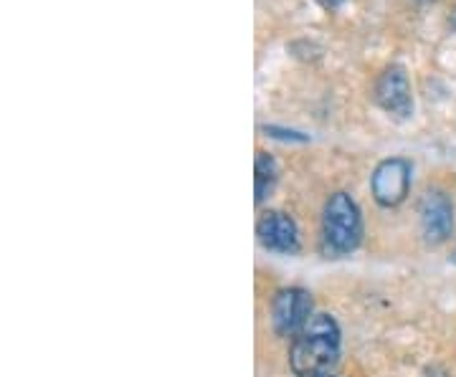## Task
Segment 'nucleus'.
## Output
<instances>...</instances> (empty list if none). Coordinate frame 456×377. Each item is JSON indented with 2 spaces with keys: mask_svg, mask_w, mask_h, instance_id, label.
<instances>
[{
  "mask_svg": "<svg viewBox=\"0 0 456 377\" xmlns=\"http://www.w3.org/2000/svg\"><path fill=\"white\" fill-rule=\"evenodd\" d=\"M362 238V218L355 200L347 193L330 196L322 211V241L335 256H345L360 246Z\"/></svg>",
  "mask_w": 456,
  "mask_h": 377,
  "instance_id": "obj_2",
  "label": "nucleus"
},
{
  "mask_svg": "<svg viewBox=\"0 0 456 377\" xmlns=\"http://www.w3.org/2000/svg\"><path fill=\"white\" fill-rule=\"evenodd\" d=\"M256 238L266 251L274 253H297L299 251V230L297 223L281 211H266L256 223Z\"/></svg>",
  "mask_w": 456,
  "mask_h": 377,
  "instance_id": "obj_7",
  "label": "nucleus"
},
{
  "mask_svg": "<svg viewBox=\"0 0 456 377\" xmlns=\"http://www.w3.org/2000/svg\"><path fill=\"white\" fill-rule=\"evenodd\" d=\"M320 377H335V375H330V373H327V375H320Z\"/></svg>",
  "mask_w": 456,
  "mask_h": 377,
  "instance_id": "obj_13",
  "label": "nucleus"
},
{
  "mask_svg": "<svg viewBox=\"0 0 456 377\" xmlns=\"http://www.w3.org/2000/svg\"><path fill=\"white\" fill-rule=\"evenodd\" d=\"M340 357V327L330 314H312L305 329L294 337L289 367L297 377H320Z\"/></svg>",
  "mask_w": 456,
  "mask_h": 377,
  "instance_id": "obj_1",
  "label": "nucleus"
},
{
  "mask_svg": "<svg viewBox=\"0 0 456 377\" xmlns=\"http://www.w3.org/2000/svg\"><path fill=\"white\" fill-rule=\"evenodd\" d=\"M452 261H454V266H456V251H454V256H452Z\"/></svg>",
  "mask_w": 456,
  "mask_h": 377,
  "instance_id": "obj_12",
  "label": "nucleus"
},
{
  "mask_svg": "<svg viewBox=\"0 0 456 377\" xmlns=\"http://www.w3.org/2000/svg\"><path fill=\"white\" fill-rule=\"evenodd\" d=\"M419 215H421L424 238L431 246H439L454 233V205L439 190H431L421 197Z\"/></svg>",
  "mask_w": 456,
  "mask_h": 377,
  "instance_id": "obj_6",
  "label": "nucleus"
},
{
  "mask_svg": "<svg viewBox=\"0 0 456 377\" xmlns=\"http://www.w3.org/2000/svg\"><path fill=\"white\" fill-rule=\"evenodd\" d=\"M312 317V296L305 289H281L272 301V327L279 337H297Z\"/></svg>",
  "mask_w": 456,
  "mask_h": 377,
  "instance_id": "obj_3",
  "label": "nucleus"
},
{
  "mask_svg": "<svg viewBox=\"0 0 456 377\" xmlns=\"http://www.w3.org/2000/svg\"><path fill=\"white\" fill-rule=\"evenodd\" d=\"M378 104L398 119H408L413 115V92L403 66H388L375 84Z\"/></svg>",
  "mask_w": 456,
  "mask_h": 377,
  "instance_id": "obj_5",
  "label": "nucleus"
},
{
  "mask_svg": "<svg viewBox=\"0 0 456 377\" xmlns=\"http://www.w3.org/2000/svg\"><path fill=\"white\" fill-rule=\"evenodd\" d=\"M452 26H454V28H456V11H454V13H452Z\"/></svg>",
  "mask_w": 456,
  "mask_h": 377,
  "instance_id": "obj_11",
  "label": "nucleus"
},
{
  "mask_svg": "<svg viewBox=\"0 0 456 377\" xmlns=\"http://www.w3.org/2000/svg\"><path fill=\"white\" fill-rule=\"evenodd\" d=\"M254 188H256V203H264L266 196L274 190L279 178V167L269 152H256V164H254Z\"/></svg>",
  "mask_w": 456,
  "mask_h": 377,
  "instance_id": "obj_8",
  "label": "nucleus"
},
{
  "mask_svg": "<svg viewBox=\"0 0 456 377\" xmlns=\"http://www.w3.org/2000/svg\"><path fill=\"white\" fill-rule=\"evenodd\" d=\"M264 132H266L269 137L284 140V142H287V140H289V142H307V134H299V132H294V130H281V127H274V124H272V127L266 124Z\"/></svg>",
  "mask_w": 456,
  "mask_h": 377,
  "instance_id": "obj_9",
  "label": "nucleus"
},
{
  "mask_svg": "<svg viewBox=\"0 0 456 377\" xmlns=\"http://www.w3.org/2000/svg\"><path fill=\"white\" fill-rule=\"evenodd\" d=\"M317 3H320L322 8H327V11H335V8H340L345 0H317Z\"/></svg>",
  "mask_w": 456,
  "mask_h": 377,
  "instance_id": "obj_10",
  "label": "nucleus"
},
{
  "mask_svg": "<svg viewBox=\"0 0 456 377\" xmlns=\"http://www.w3.org/2000/svg\"><path fill=\"white\" fill-rule=\"evenodd\" d=\"M373 197L378 205L383 208H395L401 205L408 196L411 188V164L403 157H391L375 167L370 178Z\"/></svg>",
  "mask_w": 456,
  "mask_h": 377,
  "instance_id": "obj_4",
  "label": "nucleus"
}]
</instances>
